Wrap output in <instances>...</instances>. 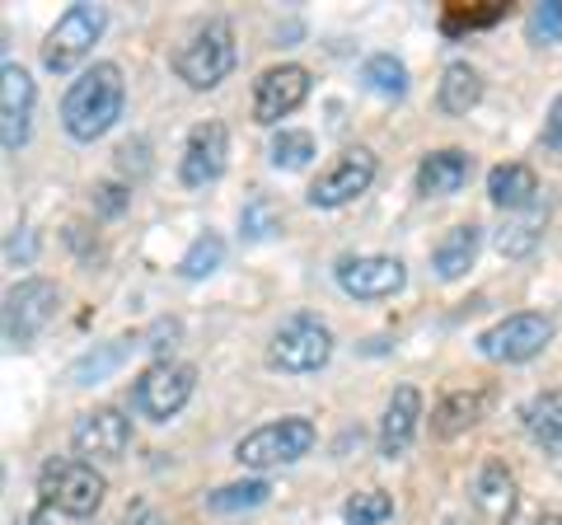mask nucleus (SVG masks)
<instances>
[{
    "instance_id": "6e6552de",
    "label": "nucleus",
    "mask_w": 562,
    "mask_h": 525,
    "mask_svg": "<svg viewBox=\"0 0 562 525\" xmlns=\"http://www.w3.org/2000/svg\"><path fill=\"white\" fill-rule=\"evenodd\" d=\"M57 310H61V291L47 277H24L20 287H10L5 291V347H14V353L33 347V338L57 320Z\"/></svg>"
},
{
    "instance_id": "5701e85b",
    "label": "nucleus",
    "mask_w": 562,
    "mask_h": 525,
    "mask_svg": "<svg viewBox=\"0 0 562 525\" xmlns=\"http://www.w3.org/2000/svg\"><path fill=\"white\" fill-rule=\"evenodd\" d=\"M479 99H483V76L469 62H450L441 71V85H436V109L446 118H469L479 109Z\"/></svg>"
},
{
    "instance_id": "f03ea898",
    "label": "nucleus",
    "mask_w": 562,
    "mask_h": 525,
    "mask_svg": "<svg viewBox=\"0 0 562 525\" xmlns=\"http://www.w3.org/2000/svg\"><path fill=\"white\" fill-rule=\"evenodd\" d=\"M239 47H235V29L225 20H206L188 33V43L173 52V76H179L188 90H216V85L235 71Z\"/></svg>"
},
{
    "instance_id": "2eb2a0df",
    "label": "nucleus",
    "mask_w": 562,
    "mask_h": 525,
    "mask_svg": "<svg viewBox=\"0 0 562 525\" xmlns=\"http://www.w3.org/2000/svg\"><path fill=\"white\" fill-rule=\"evenodd\" d=\"M225 165H231V132L225 122H198L188 132V146H183V160H179V179L183 188H206L216 183Z\"/></svg>"
},
{
    "instance_id": "58836bf2",
    "label": "nucleus",
    "mask_w": 562,
    "mask_h": 525,
    "mask_svg": "<svg viewBox=\"0 0 562 525\" xmlns=\"http://www.w3.org/2000/svg\"><path fill=\"white\" fill-rule=\"evenodd\" d=\"M5 258H10V262L24 258V262H29V258H33V235H29V231H14L10 244H5Z\"/></svg>"
},
{
    "instance_id": "7c9ffc66",
    "label": "nucleus",
    "mask_w": 562,
    "mask_h": 525,
    "mask_svg": "<svg viewBox=\"0 0 562 525\" xmlns=\"http://www.w3.org/2000/svg\"><path fill=\"white\" fill-rule=\"evenodd\" d=\"M394 516V498L380 493V488H366V493H357L347 506H342V521L347 525H380Z\"/></svg>"
},
{
    "instance_id": "a211bd4d",
    "label": "nucleus",
    "mask_w": 562,
    "mask_h": 525,
    "mask_svg": "<svg viewBox=\"0 0 562 525\" xmlns=\"http://www.w3.org/2000/svg\"><path fill=\"white\" fill-rule=\"evenodd\" d=\"M469 179H473V155L460 146L431 150V155H422V165H417L422 198H454V192H464Z\"/></svg>"
},
{
    "instance_id": "4468645a",
    "label": "nucleus",
    "mask_w": 562,
    "mask_h": 525,
    "mask_svg": "<svg viewBox=\"0 0 562 525\" xmlns=\"http://www.w3.org/2000/svg\"><path fill=\"white\" fill-rule=\"evenodd\" d=\"M469 512H473V525H512L516 521L520 488H516V474L502 460H487L479 474H473Z\"/></svg>"
},
{
    "instance_id": "4be33fe9",
    "label": "nucleus",
    "mask_w": 562,
    "mask_h": 525,
    "mask_svg": "<svg viewBox=\"0 0 562 525\" xmlns=\"http://www.w3.org/2000/svg\"><path fill=\"white\" fill-rule=\"evenodd\" d=\"M549 212H553V198L543 192V198L535 206H525V212H516L512 221L497 231V254L502 258H530L539 249L543 239V225H549Z\"/></svg>"
},
{
    "instance_id": "ea45409f",
    "label": "nucleus",
    "mask_w": 562,
    "mask_h": 525,
    "mask_svg": "<svg viewBox=\"0 0 562 525\" xmlns=\"http://www.w3.org/2000/svg\"><path fill=\"white\" fill-rule=\"evenodd\" d=\"M530 525H562V512H543V516H535Z\"/></svg>"
},
{
    "instance_id": "20e7f679",
    "label": "nucleus",
    "mask_w": 562,
    "mask_h": 525,
    "mask_svg": "<svg viewBox=\"0 0 562 525\" xmlns=\"http://www.w3.org/2000/svg\"><path fill=\"white\" fill-rule=\"evenodd\" d=\"M319 442V432H314L310 417H277V423H262L254 427L244 442L235 446V460L244 469H258V474H268V469H281V465H295L305 460Z\"/></svg>"
},
{
    "instance_id": "f8f14e48",
    "label": "nucleus",
    "mask_w": 562,
    "mask_h": 525,
    "mask_svg": "<svg viewBox=\"0 0 562 525\" xmlns=\"http://www.w3.org/2000/svg\"><path fill=\"white\" fill-rule=\"evenodd\" d=\"M338 287L351 295V301H390L408 287V268L403 258L390 254H357V258H342L338 262Z\"/></svg>"
},
{
    "instance_id": "6ab92c4d",
    "label": "nucleus",
    "mask_w": 562,
    "mask_h": 525,
    "mask_svg": "<svg viewBox=\"0 0 562 525\" xmlns=\"http://www.w3.org/2000/svg\"><path fill=\"white\" fill-rule=\"evenodd\" d=\"M483 249V225H450V231L436 239V249H431V272L441 277V282H460V277L473 268V258H479Z\"/></svg>"
},
{
    "instance_id": "9b49d317",
    "label": "nucleus",
    "mask_w": 562,
    "mask_h": 525,
    "mask_svg": "<svg viewBox=\"0 0 562 525\" xmlns=\"http://www.w3.org/2000/svg\"><path fill=\"white\" fill-rule=\"evenodd\" d=\"M310 90H314V80L305 66H295V62L268 66V71L254 80V122L258 127H277L281 118H291L310 99Z\"/></svg>"
},
{
    "instance_id": "c756f323",
    "label": "nucleus",
    "mask_w": 562,
    "mask_h": 525,
    "mask_svg": "<svg viewBox=\"0 0 562 525\" xmlns=\"http://www.w3.org/2000/svg\"><path fill=\"white\" fill-rule=\"evenodd\" d=\"M497 20H506V5H502V0H487L483 10L450 5V10L441 14V33H446V38H460V33H473V29H492Z\"/></svg>"
},
{
    "instance_id": "dca6fc26",
    "label": "nucleus",
    "mask_w": 562,
    "mask_h": 525,
    "mask_svg": "<svg viewBox=\"0 0 562 525\" xmlns=\"http://www.w3.org/2000/svg\"><path fill=\"white\" fill-rule=\"evenodd\" d=\"M70 446H76V455H90V460H122L132 446V417L122 409L80 413V423L70 427Z\"/></svg>"
},
{
    "instance_id": "e433bc0d",
    "label": "nucleus",
    "mask_w": 562,
    "mask_h": 525,
    "mask_svg": "<svg viewBox=\"0 0 562 525\" xmlns=\"http://www.w3.org/2000/svg\"><path fill=\"white\" fill-rule=\"evenodd\" d=\"M543 146H549V150H562V94L553 99L549 118H543Z\"/></svg>"
},
{
    "instance_id": "393cba45",
    "label": "nucleus",
    "mask_w": 562,
    "mask_h": 525,
    "mask_svg": "<svg viewBox=\"0 0 562 525\" xmlns=\"http://www.w3.org/2000/svg\"><path fill=\"white\" fill-rule=\"evenodd\" d=\"M132 347H136L132 338L99 343L94 353H85V357H80V361H76V366H70V371H66V376H70V384H103V380H109V376L117 371L122 361L132 357Z\"/></svg>"
},
{
    "instance_id": "f3484780",
    "label": "nucleus",
    "mask_w": 562,
    "mask_h": 525,
    "mask_svg": "<svg viewBox=\"0 0 562 525\" xmlns=\"http://www.w3.org/2000/svg\"><path fill=\"white\" fill-rule=\"evenodd\" d=\"M417 423H422V394L417 384H398L384 404V417H380V455L384 460H398L408 455L413 436H417Z\"/></svg>"
},
{
    "instance_id": "9d476101",
    "label": "nucleus",
    "mask_w": 562,
    "mask_h": 525,
    "mask_svg": "<svg viewBox=\"0 0 562 525\" xmlns=\"http://www.w3.org/2000/svg\"><path fill=\"white\" fill-rule=\"evenodd\" d=\"M553 343V320L539 310H520V314H506L479 334V353L487 361H535L543 347Z\"/></svg>"
},
{
    "instance_id": "cd10ccee",
    "label": "nucleus",
    "mask_w": 562,
    "mask_h": 525,
    "mask_svg": "<svg viewBox=\"0 0 562 525\" xmlns=\"http://www.w3.org/2000/svg\"><path fill=\"white\" fill-rule=\"evenodd\" d=\"M221 262H225V239L206 231V235L192 239L188 254L179 258V277H183V282H202V277H211Z\"/></svg>"
},
{
    "instance_id": "423d86ee",
    "label": "nucleus",
    "mask_w": 562,
    "mask_h": 525,
    "mask_svg": "<svg viewBox=\"0 0 562 525\" xmlns=\"http://www.w3.org/2000/svg\"><path fill=\"white\" fill-rule=\"evenodd\" d=\"M333 357V328L314 314H291L268 343V361L286 376H314Z\"/></svg>"
},
{
    "instance_id": "a19ab883",
    "label": "nucleus",
    "mask_w": 562,
    "mask_h": 525,
    "mask_svg": "<svg viewBox=\"0 0 562 525\" xmlns=\"http://www.w3.org/2000/svg\"><path fill=\"white\" fill-rule=\"evenodd\" d=\"M14 525H47V516H43V512H33V516H24V521H14Z\"/></svg>"
},
{
    "instance_id": "4c0bfd02",
    "label": "nucleus",
    "mask_w": 562,
    "mask_h": 525,
    "mask_svg": "<svg viewBox=\"0 0 562 525\" xmlns=\"http://www.w3.org/2000/svg\"><path fill=\"white\" fill-rule=\"evenodd\" d=\"M117 525H165V516L155 512V506H146V502H136V506H127V516H122Z\"/></svg>"
},
{
    "instance_id": "0eeeda50",
    "label": "nucleus",
    "mask_w": 562,
    "mask_h": 525,
    "mask_svg": "<svg viewBox=\"0 0 562 525\" xmlns=\"http://www.w3.org/2000/svg\"><path fill=\"white\" fill-rule=\"evenodd\" d=\"M192 390H198V366H188V361H155L132 384V409L140 417H150V423H169V417H179L188 409Z\"/></svg>"
},
{
    "instance_id": "c85d7f7f",
    "label": "nucleus",
    "mask_w": 562,
    "mask_h": 525,
    "mask_svg": "<svg viewBox=\"0 0 562 525\" xmlns=\"http://www.w3.org/2000/svg\"><path fill=\"white\" fill-rule=\"evenodd\" d=\"M272 498V488L262 479H244V483H225L216 493H206L211 512H249V506H262Z\"/></svg>"
},
{
    "instance_id": "a878e982",
    "label": "nucleus",
    "mask_w": 562,
    "mask_h": 525,
    "mask_svg": "<svg viewBox=\"0 0 562 525\" xmlns=\"http://www.w3.org/2000/svg\"><path fill=\"white\" fill-rule=\"evenodd\" d=\"M361 80H366V90H375L380 99H403L408 94V66H403L394 52H375V57H366Z\"/></svg>"
},
{
    "instance_id": "39448f33",
    "label": "nucleus",
    "mask_w": 562,
    "mask_h": 525,
    "mask_svg": "<svg viewBox=\"0 0 562 525\" xmlns=\"http://www.w3.org/2000/svg\"><path fill=\"white\" fill-rule=\"evenodd\" d=\"M103 29H109V14H103V5H90V0L70 5L61 20L52 24V33H47L43 66H47L52 76H70L94 52V43L103 38Z\"/></svg>"
},
{
    "instance_id": "aec40b11",
    "label": "nucleus",
    "mask_w": 562,
    "mask_h": 525,
    "mask_svg": "<svg viewBox=\"0 0 562 525\" xmlns=\"http://www.w3.org/2000/svg\"><path fill=\"white\" fill-rule=\"evenodd\" d=\"M487 409H492L487 390H454V394H446L441 404L431 409V436H441V442H450V436H464L469 427L483 423Z\"/></svg>"
},
{
    "instance_id": "412c9836",
    "label": "nucleus",
    "mask_w": 562,
    "mask_h": 525,
    "mask_svg": "<svg viewBox=\"0 0 562 525\" xmlns=\"http://www.w3.org/2000/svg\"><path fill=\"white\" fill-rule=\"evenodd\" d=\"M487 198L492 206H502V212H525V206H535L543 198L539 188V174L530 165H497L487 174Z\"/></svg>"
},
{
    "instance_id": "c9c22d12",
    "label": "nucleus",
    "mask_w": 562,
    "mask_h": 525,
    "mask_svg": "<svg viewBox=\"0 0 562 525\" xmlns=\"http://www.w3.org/2000/svg\"><path fill=\"white\" fill-rule=\"evenodd\" d=\"M117 165H122V174H132V179H140V174L150 169V146L136 136V142H127V146L117 150Z\"/></svg>"
},
{
    "instance_id": "b1692460",
    "label": "nucleus",
    "mask_w": 562,
    "mask_h": 525,
    "mask_svg": "<svg viewBox=\"0 0 562 525\" xmlns=\"http://www.w3.org/2000/svg\"><path fill=\"white\" fill-rule=\"evenodd\" d=\"M520 417H525V432H530L535 446H543L549 455H562V390L530 394V404L520 409Z\"/></svg>"
},
{
    "instance_id": "bb28decb",
    "label": "nucleus",
    "mask_w": 562,
    "mask_h": 525,
    "mask_svg": "<svg viewBox=\"0 0 562 525\" xmlns=\"http://www.w3.org/2000/svg\"><path fill=\"white\" fill-rule=\"evenodd\" d=\"M314 155H319V150H314V136H310V132H295V127H281V132L272 136V146H268V160H272V169H281V174L305 169Z\"/></svg>"
},
{
    "instance_id": "f257e3e1",
    "label": "nucleus",
    "mask_w": 562,
    "mask_h": 525,
    "mask_svg": "<svg viewBox=\"0 0 562 525\" xmlns=\"http://www.w3.org/2000/svg\"><path fill=\"white\" fill-rule=\"evenodd\" d=\"M122 109H127V80H122L117 62H94L80 80H70L61 99V127L70 142H99L117 127Z\"/></svg>"
},
{
    "instance_id": "7ed1b4c3",
    "label": "nucleus",
    "mask_w": 562,
    "mask_h": 525,
    "mask_svg": "<svg viewBox=\"0 0 562 525\" xmlns=\"http://www.w3.org/2000/svg\"><path fill=\"white\" fill-rule=\"evenodd\" d=\"M38 498L43 506H57L70 521H90L103 498H109V483L90 460H76V455H57L38 469Z\"/></svg>"
},
{
    "instance_id": "ddd939ff",
    "label": "nucleus",
    "mask_w": 562,
    "mask_h": 525,
    "mask_svg": "<svg viewBox=\"0 0 562 525\" xmlns=\"http://www.w3.org/2000/svg\"><path fill=\"white\" fill-rule=\"evenodd\" d=\"M33 103H38V85L20 62L0 66V146L5 155H20L33 132Z\"/></svg>"
},
{
    "instance_id": "473e14b6",
    "label": "nucleus",
    "mask_w": 562,
    "mask_h": 525,
    "mask_svg": "<svg viewBox=\"0 0 562 525\" xmlns=\"http://www.w3.org/2000/svg\"><path fill=\"white\" fill-rule=\"evenodd\" d=\"M239 231L244 239H268L277 231V212H272V202L268 198H249L244 202V212H239Z\"/></svg>"
},
{
    "instance_id": "1a4fd4ad",
    "label": "nucleus",
    "mask_w": 562,
    "mask_h": 525,
    "mask_svg": "<svg viewBox=\"0 0 562 525\" xmlns=\"http://www.w3.org/2000/svg\"><path fill=\"white\" fill-rule=\"evenodd\" d=\"M375 174H380V160L366 146H351V150H342L338 160H333L319 179L310 183V192H305V202L314 206V212H338V206H347V202H357L366 188L375 183Z\"/></svg>"
},
{
    "instance_id": "2f4dec72",
    "label": "nucleus",
    "mask_w": 562,
    "mask_h": 525,
    "mask_svg": "<svg viewBox=\"0 0 562 525\" xmlns=\"http://www.w3.org/2000/svg\"><path fill=\"white\" fill-rule=\"evenodd\" d=\"M525 33H530V43H539V47L562 43V0H539L530 10V20H525Z\"/></svg>"
},
{
    "instance_id": "f704fd0d",
    "label": "nucleus",
    "mask_w": 562,
    "mask_h": 525,
    "mask_svg": "<svg viewBox=\"0 0 562 525\" xmlns=\"http://www.w3.org/2000/svg\"><path fill=\"white\" fill-rule=\"evenodd\" d=\"M127 202H132V192L122 183H99L94 188V212L99 216H122V212H127Z\"/></svg>"
},
{
    "instance_id": "72a5a7b5",
    "label": "nucleus",
    "mask_w": 562,
    "mask_h": 525,
    "mask_svg": "<svg viewBox=\"0 0 562 525\" xmlns=\"http://www.w3.org/2000/svg\"><path fill=\"white\" fill-rule=\"evenodd\" d=\"M179 338H183V324L179 320H155L150 328H146V338H140V347H150L160 361H169V353L179 347Z\"/></svg>"
}]
</instances>
